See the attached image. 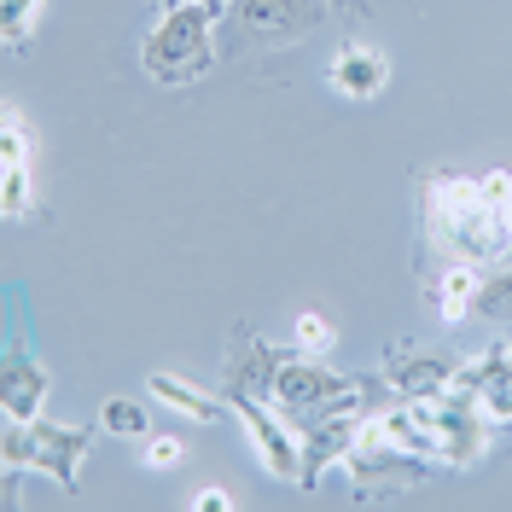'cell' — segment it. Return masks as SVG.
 I'll use <instances>...</instances> for the list:
<instances>
[{
    "label": "cell",
    "instance_id": "7",
    "mask_svg": "<svg viewBox=\"0 0 512 512\" xmlns=\"http://www.w3.org/2000/svg\"><path fill=\"white\" fill-rule=\"evenodd\" d=\"M233 414L245 419V437H251L256 460L268 466V478L297 483V472H303V437L286 425V414L274 402H256V396H233Z\"/></svg>",
    "mask_w": 512,
    "mask_h": 512
},
{
    "label": "cell",
    "instance_id": "21",
    "mask_svg": "<svg viewBox=\"0 0 512 512\" xmlns=\"http://www.w3.org/2000/svg\"><path fill=\"white\" fill-rule=\"evenodd\" d=\"M35 12H41V0H6V12H0V35H6V47H24V41H30Z\"/></svg>",
    "mask_w": 512,
    "mask_h": 512
},
{
    "label": "cell",
    "instance_id": "11",
    "mask_svg": "<svg viewBox=\"0 0 512 512\" xmlns=\"http://www.w3.org/2000/svg\"><path fill=\"white\" fill-rule=\"evenodd\" d=\"M274 379H280V350H268L256 332H233V350L222 367V396H256V402H274Z\"/></svg>",
    "mask_w": 512,
    "mask_h": 512
},
{
    "label": "cell",
    "instance_id": "8",
    "mask_svg": "<svg viewBox=\"0 0 512 512\" xmlns=\"http://www.w3.org/2000/svg\"><path fill=\"white\" fill-rule=\"evenodd\" d=\"M431 466H437V460L408 454V448H396V443H355L350 454H344L350 483H355V489H367V495H384V489H414V483L431 478Z\"/></svg>",
    "mask_w": 512,
    "mask_h": 512
},
{
    "label": "cell",
    "instance_id": "1",
    "mask_svg": "<svg viewBox=\"0 0 512 512\" xmlns=\"http://www.w3.org/2000/svg\"><path fill=\"white\" fill-rule=\"evenodd\" d=\"M425 239L460 262H501L512 256L507 210L489 204L478 187V175H454V169H431L425 175Z\"/></svg>",
    "mask_w": 512,
    "mask_h": 512
},
{
    "label": "cell",
    "instance_id": "17",
    "mask_svg": "<svg viewBox=\"0 0 512 512\" xmlns=\"http://www.w3.org/2000/svg\"><path fill=\"white\" fill-rule=\"evenodd\" d=\"M478 315L495 320V326H512V262L483 268V280H478Z\"/></svg>",
    "mask_w": 512,
    "mask_h": 512
},
{
    "label": "cell",
    "instance_id": "4",
    "mask_svg": "<svg viewBox=\"0 0 512 512\" xmlns=\"http://www.w3.org/2000/svg\"><path fill=\"white\" fill-rule=\"evenodd\" d=\"M332 0H233L227 6V53H286L320 30Z\"/></svg>",
    "mask_w": 512,
    "mask_h": 512
},
{
    "label": "cell",
    "instance_id": "23",
    "mask_svg": "<svg viewBox=\"0 0 512 512\" xmlns=\"http://www.w3.org/2000/svg\"><path fill=\"white\" fill-rule=\"evenodd\" d=\"M192 507H198V512H233V495H222V489H204Z\"/></svg>",
    "mask_w": 512,
    "mask_h": 512
},
{
    "label": "cell",
    "instance_id": "2",
    "mask_svg": "<svg viewBox=\"0 0 512 512\" xmlns=\"http://www.w3.org/2000/svg\"><path fill=\"white\" fill-rule=\"evenodd\" d=\"M216 18L204 0H163V18L140 41V70L158 88H192L216 70Z\"/></svg>",
    "mask_w": 512,
    "mask_h": 512
},
{
    "label": "cell",
    "instance_id": "19",
    "mask_svg": "<svg viewBox=\"0 0 512 512\" xmlns=\"http://www.w3.org/2000/svg\"><path fill=\"white\" fill-rule=\"evenodd\" d=\"M99 431H111V437H152L146 408H140L134 396H111V402L99 408Z\"/></svg>",
    "mask_w": 512,
    "mask_h": 512
},
{
    "label": "cell",
    "instance_id": "14",
    "mask_svg": "<svg viewBox=\"0 0 512 512\" xmlns=\"http://www.w3.org/2000/svg\"><path fill=\"white\" fill-rule=\"evenodd\" d=\"M47 390H53V379H47V367L35 355L6 350V361H0V408H6V419H41Z\"/></svg>",
    "mask_w": 512,
    "mask_h": 512
},
{
    "label": "cell",
    "instance_id": "3",
    "mask_svg": "<svg viewBox=\"0 0 512 512\" xmlns=\"http://www.w3.org/2000/svg\"><path fill=\"white\" fill-rule=\"evenodd\" d=\"M88 431L82 425H53V419H6L0 431V466L6 472H47L64 495H82V460H88Z\"/></svg>",
    "mask_w": 512,
    "mask_h": 512
},
{
    "label": "cell",
    "instance_id": "13",
    "mask_svg": "<svg viewBox=\"0 0 512 512\" xmlns=\"http://www.w3.org/2000/svg\"><path fill=\"white\" fill-rule=\"evenodd\" d=\"M454 384H460V390H472L483 408H489V419H495V425H501V419H512V350H507V344H495V350L460 361Z\"/></svg>",
    "mask_w": 512,
    "mask_h": 512
},
{
    "label": "cell",
    "instance_id": "10",
    "mask_svg": "<svg viewBox=\"0 0 512 512\" xmlns=\"http://www.w3.org/2000/svg\"><path fill=\"white\" fill-rule=\"evenodd\" d=\"M361 437V414L355 408H338V414L303 425V472H297V489H320V478L332 466H344V454Z\"/></svg>",
    "mask_w": 512,
    "mask_h": 512
},
{
    "label": "cell",
    "instance_id": "22",
    "mask_svg": "<svg viewBox=\"0 0 512 512\" xmlns=\"http://www.w3.org/2000/svg\"><path fill=\"white\" fill-rule=\"evenodd\" d=\"M187 460V443L181 437H146V466L152 472H175Z\"/></svg>",
    "mask_w": 512,
    "mask_h": 512
},
{
    "label": "cell",
    "instance_id": "15",
    "mask_svg": "<svg viewBox=\"0 0 512 512\" xmlns=\"http://www.w3.org/2000/svg\"><path fill=\"white\" fill-rule=\"evenodd\" d=\"M478 280H483V262H460V256H448L443 268H437V280H431V303H437V315L448 326H460L466 315H478Z\"/></svg>",
    "mask_w": 512,
    "mask_h": 512
},
{
    "label": "cell",
    "instance_id": "9",
    "mask_svg": "<svg viewBox=\"0 0 512 512\" xmlns=\"http://www.w3.org/2000/svg\"><path fill=\"white\" fill-rule=\"evenodd\" d=\"M454 373H460L454 355L419 350V344H390V350H384V384H390V396H402V402H431V396H443L448 384H454Z\"/></svg>",
    "mask_w": 512,
    "mask_h": 512
},
{
    "label": "cell",
    "instance_id": "20",
    "mask_svg": "<svg viewBox=\"0 0 512 512\" xmlns=\"http://www.w3.org/2000/svg\"><path fill=\"white\" fill-rule=\"evenodd\" d=\"M35 140L24 134V111L6 105V123H0V169H30Z\"/></svg>",
    "mask_w": 512,
    "mask_h": 512
},
{
    "label": "cell",
    "instance_id": "26",
    "mask_svg": "<svg viewBox=\"0 0 512 512\" xmlns=\"http://www.w3.org/2000/svg\"><path fill=\"white\" fill-rule=\"evenodd\" d=\"M332 6H338V12H350V6H355V0H332Z\"/></svg>",
    "mask_w": 512,
    "mask_h": 512
},
{
    "label": "cell",
    "instance_id": "6",
    "mask_svg": "<svg viewBox=\"0 0 512 512\" xmlns=\"http://www.w3.org/2000/svg\"><path fill=\"white\" fill-rule=\"evenodd\" d=\"M361 384H367V379H361ZM361 384L344 379V373H332V367H320V355L280 361V379H274V408H280L291 425H315V419L350 408Z\"/></svg>",
    "mask_w": 512,
    "mask_h": 512
},
{
    "label": "cell",
    "instance_id": "16",
    "mask_svg": "<svg viewBox=\"0 0 512 512\" xmlns=\"http://www.w3.org/2000/svg\"><path fill=\"white\" fill-rule=\"evenodd\" d=\"M146 390L158 396L163 408H175V414H187L192 425H216L222 419V396H210V390H198V384L175 379V373H152Z\"/></svg>",
    "mask_w": 512,
    "mask_h": 512
},
{
    "label": "cell",
    "instance_id": "5",
    "mask_svg": "<svg viewBox=\"0 0 512 512\" xmlns=\"http://www.w3.org/2000/svg\"><path fill=\"white\" fill-rule=\"evenodd\" d=\"M419 419H425V431H431V443H437V460L443 466H478L483 448H489V431H495V419L483 408L472 390H460V384H448L443 396H431V402H414Z\"/></svg>",
    "mask_w": 512,
    "mask_h": 512
},
{
    "label": "cell",
    "instance_id": "25",
    "mask_svg": "<svg viewBox=\"0 0 512 512\" xmlns=\"http://www.w3.org/2000/svg\"><path fill=\"white\" fill-rule=\"evenodd\" d=\"M501 210H507V233H512V198H507V204H501Z\"/></svg>",
    "mask_w": 512,
    "mask_h": 512
},
{
    "label": "cell",
    "instance_id": "24",
    "mask_svg": "<svg viewBox=\"0 0 512 512\" xmlns=\"http://www.w3.org/2000/svg\"><path fill=\"white\" fill-rule=\"evenodd\" d=\"M204 6H210V12H227V6H233V0H204Z\"/></svg>",
    "mask_w": 512,
    "mask_h": 512
},
{
    "label": "cell",
    "instance_id": "12",
    "mask_svg": "<svg viewBox=\"0 0 512 512\" xmlns=\"http://www.w3.org/2000/svg\"><path fill=\"white\" fill-rule=\"evenodd\" d=\"M326 82L344 99H379L390 88V59H384L373 41H344L332 64H326Z\"/></svg>",
    "mask_w": 512,
    "mask_h": 512
},
{
    "label": "cell",
    "instance_id": "18",
    "mask_svg": "<svg viewBox=\"0 0 512 512\" xmlns=\"http://www.w3.org/2000/svg\"><path fill=\"white\" fill-rule=\"evenodd\" d=\"M291 344L303 355H326L332 344H338V320L320 315V309H303V315L291 320Z\"/></svg>",
    "mask_w": 512,
    "mask_h": 512
}]
</instances>
